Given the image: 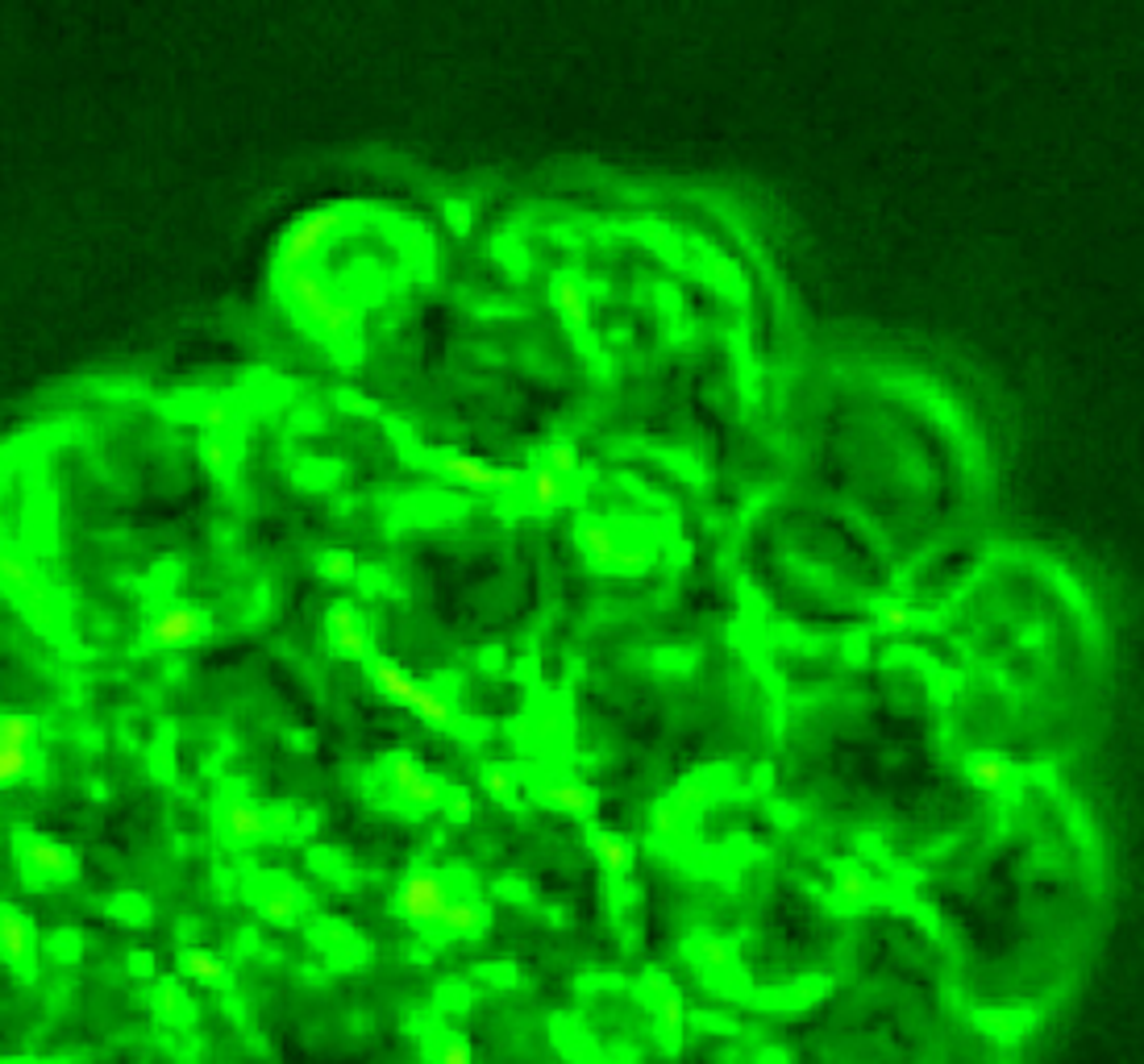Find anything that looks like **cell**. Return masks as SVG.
<instances>
[{"label":"cell","mask_w":1144,"mask_h":1064,"mask_svg":"<svg viewBox=\"0 0 1144 1064\" xmlns=\"http://www.w3.org/2000/svg\"><path fill=\"white\" fill-rule=\"evenodd\" d=\"M0 953L8 964H25L34 956V927L13 906H0Z\"/></svg>","instance_id":"obj_8"},{"label":"cell","mask_w":1144,"mask_h":1064,"mask_svg":"<svg viewBox=\"0 0 1144 1064\" xmlns=\"http://www.w3.org/2000/svg\"><path fill=\"white\" fill-rule=\"evenodd\" d=\"M574 541H578V549L595 561V565H608V558L616 554V545L625 541V533H621V524H616V520L583 516V520L574 524Z\"/></svg>","instance_id":"obj_7"},{"label":"cell","mask_w":1144,"mask_h":1064,"mask_svg":"<svg viewBox=\"0 0 1144 1064\" xmlns=\"http://www.w3.org/2000/svg\"><path fill=\"white\" fill-rule=\"evenodd\" d=\"M708 798H712V782H708V778H683V782L666 794V802H675L686 819H691V811H699Z\"/></svg>","instance_id":"obj_27"},{"label":"cell","mask_w":1144,"mask_h":1064,"mask_svg":"<svg viewBox=\"0 0 1144 1064\" xmlns=\"http://www.w3.org/2000/svg\"><path fill=\"white\" fill-rule=\"evenodd\" d=\"M226 828L237 841H263L271 832V815L254 807L250 798H229L226 802Z\"/></svg>","instance_id":"obj_12"},{"label":"cell","mask_w":1144,"mask_h":1064,"mask_svg":"<svg viewBox=\"0 0 1144 1064\" xmlns=\"http://www.w3.org/2000/svg\"><path fill=\"white\" fill-rule=\"evenodd\" d=\"M683 1018H686V1007H683V998H679V994H666V998L658 1003V1023H662L671 1035L683 1027Z\"/></svg>","instance_id":"obj_32"},{"label":"cell","mask_w":1144,"mask_h":1064,"mask_svg":"<svg viewBox=\"0 0 1144 1064\" xmlns=\"http://www.w3.org/2000/svg\"><path fill=\"white\" fill-rule=\"evenodd\" d=\"M325 624L334 632V649L338 653H350V657H371V632H367V619L362 612L345 608V603H334L325 612Z\"/></svg>","instance_id":"obj_5"},{"label":"cell","mask_w":1144,"mask_h":1064,"mask_svg":"<svg viewBox=\"0 0 1144 1064\" xmlns=\"http://www.w3.org/2000/svg\"><path fill=\"white\" fill-rule=\"evenodd\" d=\"M479 778H483V790H487L496 802H513L516 794H520V778H516V770L508 761H487Z\"/></svg>","instance_id":"obj_23"},{"label":"cell","mask_w":1144,"mask_h":1064,"mask_svg":"<svg viewBox=\"0 0 1144 1064\" xmlns=\"http://www.w3.org/2000/svg\"><path fill=\"white\" fill-rule=\"evenodd\" d=\"M537 462H541V466H550L554 474H562L567 483H571L574 474L583 470V453H578V446H574L571 437H554V441H546V446H541V453H537Z\"/></svg>","instance_id":"obj_21"},{"label":"cell","mask_w":1144,"mask_h":1064,"mask_svg":"<svg viewBox=\"0 0 1144 1064\" xmlns=\"http://www.w3.org/2000/svg\"><path fill=\"white\" fill-rule=\"evenodd\" d=\"M645 565H654V545L637 533H625V541L608 558V570H645Z\"/></svg>","instance_id":"obj_24"},{"label":"cell","mask_w":1144,"mask_h":1064,"mask_svg":"<svg viewBox=\"0 0 1144 1064\" xmlns=\"http://www.w3.org/2000/svg\"><path fill=\"white\" fill-rule=\"evenodd\" d=\"M649 828H654V836H662V841H679L686 832V815L675 807V802L658 798L654 811H649Z\"/></svg>","instance_id":"obj_26"},{"label":"cell","mask_w":1144,"mask_h":1064,"mask_svg":"<svg viewBox=\"0 0 1144 1064\" xmlns=\"http://www.w3.org/2000/svg\"><path fill=\"white\" fill-rule=\"evenodd\" d=\"M17 856H21L25 878H34L42 886H55V882L75 878V852L62 841H51V836L34 832V828H21L17 832Z\"/></svg>","instance_id":"obj_3"},{"label":"cell","mask_w":1144,"mask_h":1064,"mask_svg":"<svg viewBox=\"0 0 1144 1064\" xmlns=\"http://www.w3.org/2000/svg\"><path fill=\"white\" fill-rule=\"evenodd\" d=\"M412 707L429 720V724H437V728H454L458 724V711H454V703L442 695V690H433V686H416V695H412Z\"/></svg>","instance_id":"obj_22"},{"label":"cell","mask_w":1144,"mask_h":1064,"mask_svg":"<svg viewBox=\"0 0 1144 1064\" xmlns=\"http://www.w3.org/2000/svg\"><path fill=\"white\" fill-rule=\"evenodd\" d=\"M966 770H970V778L982 786V790H999V786L1012 782L1016 761L1003 757V753H970V757H966Z\"/></svg>","instance_id":"obj_16"},{"label":"cell","mask_w":1144,"mask_h":1064,"mask_svg":"<svg viewBox=\"0 0 1144 1064\" xmlns=\"http://www.w3.org/2000/svg\"><path fill=\"white\" fill-rule=\"evenodd\" d=\"M591 852L600 856V865H604V873H608V878H629L632 852H629V844L621 841L616 832H608V828H591Z\"/></svg>","instance_id":"obj_13"},{"label":"cell","mask_w":1144,"mask_h":1064,"mask_svg":"<svg viewBox=\"0 0 1144 1064\" xmlns=\"http://www.w3.org/2000/svg\"><path fill=\"white\" fill-rule=\"evenodd\" d=\"M183 969H187L196 981H204V986H221L229 973L226 960H217L209 949H187V953H183Z\"/></svg>","instance_id":"obj_25"},{"label":"cell","mask_w":1144,"mask_h":1064,"mask_svg":"<svg viewBox=\"0 0 1144 1064\" xmlns=\"http://www.w3.org/2000/svg\"><path fill=\"white\" fill-rule=\"evenodd\" d=\"M695 956L708 964V969H733V949H729V940H720V936H699L695 940Z\"/></svg>","instance_id":"obj_29"},{"label":"cell","mask_w":1144,"mask_h":1064,"mask_svg":"<svg viewBox=\"0 0 1144 1064\" xmlns=\"http://www.w3.org/2000/svg\"><path fill=\"white\" fill-rule=\"evenodd\" d=\"M317 570L325 578H334V582H350V578L362 574V561L354 558V554H345V549H321L317 554Z\"/></svg>","instance_id":"obj_28"},{"label":"cell","mask_w":1144,"mask_h":1064,"mask_svg":"<svg viewBox=\"0 0 1144 1064\" xmlns=\"http://www.w3.org/2000/svg\"><path fill=\"white\" fill-rule=\"evenodd\" d=\"M437 923H442L446 932H454V936H470V932H479V927L487 923V910H483L475 898H450V902L442 906Z\"/></svg>","instance_id":"obj_17"},{"label":"cell","mask_w":1144,"mask_h":1064,"mask_svg":"<svg viewBox=\"0 0 1144 1064\" xmlns=\"http://www.w3.org/2000/svg\"><path fill=\"white\" fill-rule=\"evenodd\" d=\"M196 429L204 433V437H226V433H237V425H242V403L237 399H226V395H217V399H204L200 408H196Z\"/></svg>","instance_id":"obj_11"},{"label":"cell","mask_w":1144,"mask_h":1064,"mask_svg":"<svg viewBox=\"0 0 1144 1064\" xmlns=\"http://www.w3.org/2000/svg\"><path fill=\"white\" fill-rule=\"evenodd\" d=\"M400 902H404V910H408L412 919H429V923H437V915H442V906L450 902V895H446V886H442V878H437V873H416V878H408V882H404Z\"/></svg>","instance_id":"obj_6"},{"label":"cell","mask_w":1144,"mask_h":1064,"mask_svg":"<svg viewBox=\"0 0 1144 1064\" xmlns=\"http://www.w3.org/2000/svg\"><path fill=\"white\" fill-rule=\"evenodd\" d=\"M437 811H446L450 819H466V815H470V794H466L462 786L446 782V794H442V807H437Z\"/></svg>","instance_id":"obj_33"},{"label":"cell","mask_w":1144,"mask_h":1064,"mask_svg":"<svg viewBox=\"0 0 1144 1064\" xmlns=\"http://www.w3.org/2000/svg\"><path fill=\"white\" fill-rule=\"evenodd\" d=\"M258 910H263V919H271V923H296L300 910H304V895H300L296 886H287V882H275V886L263 890Z\"/></svg>","instance_id":"obj_15"},{"label":"cell","mask_w":1144,"mask_h":1064,"mask_svg":"<svg viewBox=\"0 0 1144 1064\" xmlns=\"http://www.w3.org/2000/svg\"><path fill=\"white\" fill-rule=\"evenodd\" d=\"M155 1007L163 1010V1018H183V1014H187V998H183V990H179V986L163 981V986L155 990Z\"/></svg>","instance_id":"obj_31"},{"label":"cell","mask_w":1144,"mask_h":1064,"mask_svg":"<svg viewBox=\"0 0 1144 1064\" xmlns=\"http://www.w3.org/2000/svg\"><path fill=\"white\" fill-rule=\"evenodd\" d=\"M442 1064H470V1048H466L462 1040H454V1044L446 1048V1061Z\"/></svg>","instance_id":"obj_34"},{"label":"cell","mask_w":1144,"mask_h":1064,"mask_svg":"<svg viewBox=\"0 0 1144 1064\" xmlns=\"http://www.w3.org/2000/svg\"><path fill=\"white\" fill-rule=\"evenodd\" d=\"M200 608H167V612H159L155 616V624H150V636L155 641H163V645H172V641H187V636H196L200 632Z\"/></svg>","instance_id":"obj_14"},{"label":"cell","mask_w":1144,"mask_h":1064,"mask_svg":"<svg viewBox=\"0 0 1144 1064\" xmlns=\"http://www.w3.org/2000/svg\"><path fill=\"white\" fill-rule=\"evenodd\" d=\"M504 500H520L516 507H524V511H554L558 504L571 500V483L562 474H554L550 466L529 462V466H520V487L508 491Z\"/></svg>","instance_id":"obj_4"},{"label":"cell","mask_w":1144,"mask_h":1064,"mask_svg":"<svg viewBox=\"0 0 1144 1064\" xmlns=\"http://www.w3.org/2000/svg\"><path fill=\"white\" fill-rule=\"evenodd\" d=\"M200 457L213 474H226L242 462V433H226V437H200Z\"/></svg>","instance_id":"obj_20"},{"label":"cell","mask_w":1144,"mask_h":1064,"mask_svg":"<svg viewBox=\"0 0 1144 1064\" xmlns=\"http://www.w3.org/2000/svg\"><path fill=\"white\" fill-rule=\"evenodd\" d=\"M375 770L388 782V794L396 798V807H404V811H437L442 807L446 782L433 770H425L412 753H404V749L379 753L375 757Z\"/></svg>","instance_id":"obj_1"},{"label":"cell","mask_w":1144,"mask_h":1064,"mask_svg":"<svg viewBox=\"0 0 1144 1064\" xmlns=\"http://www.w3.org/2000/svg\"><path fill=\"white\" fill-rule=\"evenodd\" d=\"M342 221H345L342 204H325V209L304 213V217L284 233V246H280V275L304 271V263H308V258L342 229Z\"/></svg>","instance_id":"obj_2"},{"label":"cell","mask_w":1144,"mask_h":1064,"mask_svg":"<svg viewBox=\"0 0 1144 1064\" xmlns=\"http://www.w3.org/2000/svg\"><path fill=\"white\" fill-rule=\"evenodd\" d=\"M878 619H882V628H891V632H904V628H912L915 624V612L904 603V599H882V608H878Z\"/></svg>","instance_id":"obj_30"},{"label":"cell","mask_w":1144,"mask_h":1064,"mask_svg":"<svg viewBox=\"0 0 1144 1064\" xmlns=\"http://www.w3.org/2000/svg\"><path fill=\"white\" fill-rule=\"evenodd\" d=\"M833 895L841 898L845 906H865V902L874 898V882H870V873H861L858 865H837V873H833Z\"/></svg>","instance_id":"obj_19"},{"label":"cell","mask_w":1144,"mask_h":1064,"mask_svg":"<svg viewBox=\"0 0 1144 1064\" xmlns=\"http://www.w3.org/2000/svg\"><path fill=\"white\" fill-rule=\"evenodd\" d=\"M550 300H554V308L571 321L574 329H583V325H591V291L583 287V279H574V275H558V279L550 283Z\"/></svg>","instance_id":"obj_9"},{"label":"cell","mask_w":1144,"mask_h":1064,"mask_svg":"<svg viewBox=\"0 0 1144 1064\" xmlns=\"http://www.w3.org/2000/svg\"><path fill=\"white\" fill-rule=\"evenodd\" d=\"M533 794L558 811H571V815H587L595 807V794L587 782H574V778H554V782H541L533 786Z\"/></svg>","instance_id":"obj_10"},{"label":"cell","mask_w":1144,"mask_h":1064,"mask_svg":"<svg viewBox=\"0 0 1144 1064\" xmlns=\"http://www.w3.org/2000/svg\"><path fill=\"white\" fill-rule=\"evenodd\" d=\"M371 673H375V682H379V690L383 695H392L396 703H408L412 707V695H416V678H408L404 673L400 662H388V657H371Z\"/></svg>","instance_id":"obj_18"}]
</instances>
